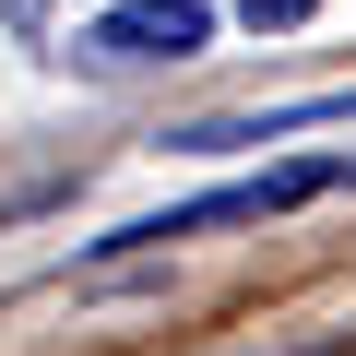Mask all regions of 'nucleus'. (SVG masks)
I'll return each mask as SVG.
<instances>
[{"label":"nucleus","mask_w":356,"mask_h":356,"mask_svg":"<svg viewBox=\"0 0 356 356\" xmlns=\"http://www.w3.org/2000/svg\"><path fill=\"white\" fill-rule=\"evenodd\" d=\"M202 36H214V13H202V0H119V13H95V24H83V60H95V72L202 60Z\"/></svg>","instance_id":"f257e3e1"},{"label":"nucleus","mask_w":356,"mask_h":356,"mask_svg":"<svg viewBox=\"0 0 356 356\" xmlns=\"http://www.w3.org/2000/svg\"><path fill=\"white\" fill-rule=\"evenodd\" d=\"M309 13H321V0H238V24H250V36H297Z\"/></svg>","instance_id":"f03ea898"},{"label":"nucleus","mask_w":356,"mask_h":356,"mask_svg":"<svg viewBox=\"0 0 356 356\" xmlns=\"http://www.w3.org/2000/svg\"><path fill=\"white\" fill-rule=\"evenodd\" d=\"M0 13H13V36H48V13H60V0H0Z\"/></svg>","instance_id":"7ed1b4c3"}]
</instances>
